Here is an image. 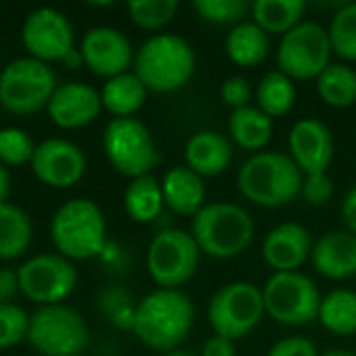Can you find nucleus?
<instances>
[{
    "label": "nucleus",
    "mask_w": 356,
    "mask_h": 356,
    "mask_svg": "<svg viewBox=\"0 0 356 356\" xmlns=\"http://www.w3.org/2000/svg\"><path fill=\"white\" fill-rule=\"evenodd\" d=\"M194 325V305L181 290L159 288L136 305L134 336L159 353L177 350Z\"/></svg>",
    "instance_id": "f257e3e1"
},
{
    "label": "nucleus",
    "mask_w": 356,
    "mask_h": 356,
    "mask_svg": "<svg viewBox=\"0 0 356 356\" xmlns=\"http://www.w3.org/2000/svg\"><path fill=\"white\" fill-rule=\"evenodd\" d=\"M305 175L290 154L263 150L252 154L238 173L240 194L265 209L290 204L302 190Z\"/></svg>",
    "instance_id": "f03ea898"
},
{
    "label": "nucleus",
    "mask_w": 356,
    "mask_h": 356,
    "mask_svg": "<svg viewBox=\"0 0 356 356\" xmlns=\"http://www.w3.org/2000/svg\"><path fill=\"white\" fill-rule=\"evenodd\" d=\"M194 69V48L175 33H159L148 38L134 56V73L148 92H175L192 79Z\"/></svg>",
    "instance_id": "7ed1b4c3"
},
{
    "label": "nucleus",
    "mask_w": 356,
    "mask_h": 356,
    "mask_svg": "<svg viewBox=\"0 0 356 356\" xmlns=\"http://www.w3.org/2000/svg\"><path fill=\"white\" fill-rule=\"evenodd\" d=\"M190 234L200 252L225 261L248 250L254 240V221L238 204L211 202L192 217Z\"/></svg>",
    "instance_id": "20e7f679"
},
{
    "label": "nucleus",
    "mask_w": 356,
    "mask_h": 356,
    "mask_svg": "<svg viewBox=\"0 0 356 356\" xmlns=\"http://www.w3.org/2000/svg\"><path fill=\"white\" fill-rule=\"evenodd\" d=\"M50 240L58 254L69 261L98 257L106 244V221L100 207L88 198L67 200L52 217Z\"/></svg>",
    "instance_id": "39448f33"
},
{
    "label": "nucleus",
    "mask_w": 356,
    "mask_h": 356,
    "mask_svg": "<svg viewBox=\"0 0 356 356\" xmlns=\"http://www.w3.org/2000/svg\"><path fill=\"white\" fill-rule=\"evenodd\" d=\"M27 342L42 356H81L90 332L83 317L67 305L40 307L29 317Z\"/></svg>",
    "instance_id": "423d86ee"
},
{
    "label": "nucleus",
    "mask_w": 356,
    "mask_h": 356,
    "mask_svg": "<svg viewBox=\"0 0 356 356\" xmlns=\"http://www.w3.org/2000/svg\"><path fill=\"white\" fill-rule=\"evenodd\" d=\"M321 298L317 284L300 271L273 273L263 288L265 313L288 327H302L317 321Z\"/></svg>",
    "instance_id": "0eeeda50"
},
{
    "label": "nucleus",
    "mask_w": 356,
    "mask_h": 356,
    "mask_svg": "<svg viewBox=\"0 0 356 356\" xmlns=\"http://www.w3.org/2000/svg\"><path fill=\"white\" fill-rule=\"evenodd\" d=\"M56 90L54 71L31 56L17 58L0 71V106L13 115H31L48 106Z\"/></svg>",
    "instance_id": "6e6552de"
},
{
    "label": "nucleus",
    "mask_w": 356,
    "mask_h": 356,
    "mask_svg": "<svg viewBox=\"0 0 356 356\" xmlns=\"http://www.w3.org/2000/svg\"><path fill=\"white\" fill-rule=\"evenodd\" d=\"M200 248L186 229L159 232L146 252V267L152 282L165 290H179L190 282L200 263Z\"/></svg>",
    "instance_id": "1a4fd4ad"
},
{
    "label": "nucleus",
    "mask_w": 356,
    "mask_h": 356,
    "mask_svg": "<svg viewBox=\"0 0 356 356\" xmlns=\"http://www.w3.org/2000/svg\"><path fill=\"white\" fill-rule=\"evenodd\" d=\"M265 317L263 290L250 282H232L215 292L209 302V323L215 336L246 338Z\"/></svg>",
    "instance_id": "9d476101"
},
{
    "label": "nucleus",
    "mask_w": 356,
    "mask_h": 356,
    "mask_svg": "<svg viewBox=\"0 0 356 356\" xmlns=\"http://www.w3.org/2000/svg\"><path fill=\"white\" fill-rule=\"evenodd\" d=\"M102 146L108 163L121 175H127L131 179L150 175V171L159 163L152 134L136 117L111 119L102 136Z\"/></svg>",
    "instance_id": "9b49d317"
},
{
    "label": "nucleus",
    "mask_w": 356,
    "mask_h": 356,
    "mask_svg": "<svg viewBox=\"0 0 356 356\" xmlns=\"http://www.w3.org/2000/svg\"><path fill=\"white\" fill-rule=\"evenodd\" d=\"M330 33L315 21H302L282 35L277 46V67L292 81L317 79L330 65Z\"/></svg>",
    "instance_id": "f8f14e48"
},
{
    "label": "nucleus",
    "mask_w": 356,
    "mask_h": 356,
    "mask_svg": "<svg viewBox=\"0 0 356 356\" xmlns=\"http://www.w3.org/2000/svg\"><path fill=\"white\" fill-rule=\"evenodd\" d=\"M19 292L40 305H63L77 284V269L60 254H38L17 269Z\"/></svg>",
    "instance_id": "ddd939ff"
},
{
    "label": "nucleus",
    "mask_w": 356,
    "mask_h": 356,
    "mask_svg": "<svg viewBox=\"0 0 356 356\" xmlns=\"http://www.w3.org/2000/svg\"><path fill=\"white\" fill-rule=\"evenodd\" d=\"M21 42L31 58L46 65L67 60L75 52L73 25L65 13L52 6H40L27 15L21 27Z\"/></svg>",
    "instance_id": "4468645a"
},
{
    "label": "nucleus",
    "mask_w": 356,
    "mask_h": 356,
    "mask_svg": "<svg viewBox=\"0 0 356 356\" xmlns=\"http://www.w3.org/2000/svg\"><path fill=\"white\" fill-rule=\"evenodd\" d=\"M31 171L50 188H71L86 173V154L69 140L50 138L35 146Z\"/></svg>",
    "instance_id": "2eb2a0df"
},
{
    "label": "nucleus",
    "mask_w": 356,
    "mask_h": 356,
    "mask_svg": "<svg viewBox=\"0 0 356 356\" xmlns=\"http://www.w3.org/2000/svg\"><path fill=\"white\" fill-rule=\"evenodd\" d=\"M134 48L127 35L115 27H92L81 40V60L100 77H117L134 65Z\"/></svg>",
    "instance_id": "dca6fc26"
},
{
    "label": "nucleus",
    "mask_w": 356,
    "mask_h": 356,
    "mask_svg": "<svg viewBox=\"0 0 356 356\" xmlns=\"http://www.w3.org/2000/svg\"><path fill=\"white\" fill-rule=\"evenodd\" d=\"M290 159L302 171V175L311 173H327V167L334 159V136L330 127L319 119H300L294 123L288 136Z\"/></svg>",
    "instance_id": "f3484780"
},
{
    "label": "nucleus",
    "mask_w": 356,
    "mask_h": 356,
    "mask_svg": "<svg viewBox=\"0 0 356 356\" xmlns=\"http://www.w3.org/2000/svg\"><path fill=\"white\" fill-rule=\"evenodd\" d=\"M48 117L63 129H79L90 125L102 111L100 92L81 81H69L56 86L50 102Z\"/></svg>",
    "instance_id": "a211bd4d"
},
{
    "label": "nucleus",
    "mask_w": 356,
    "mask_h": 356,
    "mask_svg": "<svg viewBox=\"0 0 356 356\" xmlns=\"http://www.w3.org/2000/svg\"><path fill=\"white\" fill-rule=\"evenodd\" d=\"M313 252V240L305 225L288 221L275 225L263 240V261L273 273L298 271Z\"/></svg>",
    "instance_id": "6ab92c4d"
},
{
    "label": "nucleus",
    "mask_w": 356,
    "mask_h": 356,
    "mask_svg": "<svg viewBox=\"0 0 356 356\" xmlns=\"http://www.w3.org/2000/svg\"><path fill=\"white\" fill-rule=\"evenodd\" d=\"M311 261L317 273L327 280H348L356 275V238L342 232H327L315 244Z\"/></svg>",
    "instance_id": "aec40b11"
},
{
    "label": "nucleus",
    "mask_w": 356,
    "mask_h": 356,
    "mask_svg": "<svg viewBox=\"0 0 356 356\" xmlns=\"http://www.w3.org/2000/svg\"><path fill=\"white\" fill-rule=\"evenodd\" d=\"M232 156H234V150H232L229 140L213 129L194 134L186 142V148H184L186 167L194 171L196 175H200L202 179L223 173L229 167Z\"/></svg>",
    "instance_id": "412c9836"
},
{
    "label": "nucleus",
    "mask_w": 356,
    "mask_h": 356,
    "mask_svg": "<svg viewBox=\"0 0 356 356\" xmlns=\"http://www.w3.org/2000/svg\"><path fill=\"white\" fill-rule=\"evenodd\" d=\"M163 200L169 211L181 217H194L202 207L207 198L204 179L184 167L169 169L161 179Z\"/></svg>",
    "instance_id": "4be33fe9"
},
{
    "label": "nucleus",
    "mask_w": 356,
    "mask_h": 356,
    "mask_svg": "<svg viewBox=\"0 0 356 356\" xmlns=\"http://www.w3.org/2000/svg\"><path fill=\"white\" fill-rule=\"evenodd\" d=\"M269 48V33H265L254 21H242L234 25L225 35V52L238 67L250 69L261 65L267 58Z\"/></svg>",
    "instance_id": "5701e85b"
},
{
    "label": "nucleus",
    "mask_w": 356,
    "mask_h": 356,
    "mask_svg": "<svg viewBox=\"0 0 356 356\" xmlns=\"http://www.w3.org/2000/svg\"><path fill=\"white\" fill-rule=\"evenodd\" d=\"M148 90L138 79L136 73H121L117 77L106 79L100 90L102 108H106L115 119L134 117L146 102Z\"/></svg>",
    "instance_id": "b1692460"
},
{
    "label": "nucleus",
    "mask_w": 356,
    "mask_h": 356,
    "mask_svg": "<svg viewBox=\"0 0 356 356\" xmlns=\"http://www.w3.org/2000/svg\"><path fill=\"white\" fill-rule=\"evenodd\" d=\"M229 136L242 150L259 152L273 138V119L257 106L236 108L229 117Z\"/></svg>",
    "instance_id": "393cba45"
},
{
    "label": "nucleus",
    "mask_w": 356,
    "mask_h": 356,
    "mask_svg": "<svg viewBox=\"0 0 356 356\" xmlns=\"http://www.w3.org/2000/svg\"><path fill=\"white\" fill-rule=\"evenodd\" d=\"M307 4L302 0H257L250 4L252 21L265 33L286 35L302 23Z\"/></svg>",
    "instance_id": "a878e982"
},
{
    "label": "nucleus",
    "mask_w": 356,
    "mask_h": 356,
    "mask_svg": "<svg viewBox=\"0 0 356 356\" xmlns=\"http://www.w3.org/2000/svg\"><path fill=\"white\" fill-rule=\"evenodd\" d=\"M123 207L127 217L136 223L154 221L165 207L161 181L152 175H142L131 179V184L123 194Z\"/></svg>",
    "instance_id": "bb28decb"
},
{
    "label": "nucleus",
    "mask_w": 356,
    "mask_h": 356,
    "mask_svg": "<svg viewBox=\"0 0 356 356\" xmlns=\"http://www.w3.org/2000/svg\"><path fill=\"white\" fill-rule=\"evenodd\" d=\"M33 227L23 209L17 204H0V261H13L27 252Z\"/></svg>",
    "instance_id": "cd10ccee"
},
{
    "label": "nucleus",
    "mask_w": 356,
    "mask_h": 356,
    "mask_svg": "<svg viewBox=\"0 0 356 356\" xmlns=\"http://www.w3.org/2000/svg\"><path fill=\"white\" fill-rule=\"evenodd\" d=\"M317 321L334 336L356 334V292L338 288L321 298Z\"/></svg>",
    "instance_id": "c85d7f7f"
},
{
    "label": "nucleus",
    "mask_w": 356,
    "mask_h": 356,
    "mask_svg": "<svg viewBox=\"0 0 356 356\" xmlns=\"http://www.w3.org/2000/svg\"><path fill=\"white\" fill-rule=\"evenodd\" d=\"M296 102V86L280 69L269 71L261 77L257 86V108L267 117H284L292 111Z\"/></svg>",
    "instance_id": "c756f323"
},
{
    "label": "nucleus",
    "mask_w": 356,
    "mask_h": 356,
    "mask_svg": "<svg viewBox=\"0 0 356 356\" xmlns=\"http://www.w3.org/2000/svg\"><path fill=\"white\" fill-rule=\"evenodd\" d=\"M319 98L334 108H348L356 102V71L346 63L327 65L315 79Z\"/></svg>",
    "instance_id": "7c9ffc66"
},
{
    "label": "nucleus",
    "mask_w": 356,
    "mask_h": 356,
    "mask_svg": "<svg viewBox=\"0 0 356 356\" xmlns=\"http://www.w3.org/2000/svg\"><path fill=\"white\" fill-rule=\"evenodd\" d=\"M330 44L332 52L342 60H356V2H348L340 6L330 23Z\"/></svg>",
    "instance_id": "2f4dec72"
},
{
    "label": "nucleus",
    "mask_w": 356,
    "mask_h": 356,
    "mask_svg": "<svg viewBox=\"0 0 356 356\" xmlns=\"http://www.w3.org/2000/svg\"><path fill=\"white\" fill-rule=\"evenodd\" d=\"M179 8L177 0H131L127 13L131 21L142 29H161L173 21Z\"/></svg>",
    "instance_id": "473e14b6"
},
{
    "label": "nucleus",
    "mask_w": 356,
    "mask_h": 356,
    "mask_svg": "<svg viewBox=\"0 0 356 356\" xmlns=\"http://www.w3.org/2000/svg\"><path fill=\"white\" fill-rule=\"evenodd\" d=\"M194 10L207 23L238 25L250 13V4L246 0H196Z\"/></svg>",
    "instance_id": "72a5a7b5"
},
{
    "label": "nucleus",
    "mask_w": 356,
    "mask_h": 356,
    "mask_svg": "<svg viewBox=\"0 0 356 356\" xmlns=\"http://www.w3.org/2000/svg\"><path fill=\"white\" fill-rule=\"evenodd\" d=\"M98 307L115 327H119V330H131L134 327L136 305L131 302V296L127 290H123L119 286L102 290Z\"/></svg>",
    "instance_id": "f704fd0d"
},
{
    "label": "nucleus",
    "mask_w": 356,
    "mask_h": 356,
    "mask_svg": "<svg viewBox=\"0 0 356 356\" xmlns=\"http://www.w3.org/2000/svg\"><path fill=\"white\" fill-rule=\"evenodd\" d=\"M33 152H35V144L27 131L19 127L0 129V165L19 167L31 163Z\"/></svg>",
    "instance_id": "c9c22d12"
},
{
    "label": "nucleus",
    "mask_w": 356,
    "mask_h": 356,
    "mask_svg": "<svg viewBox=\"0 0 356 356\" xmlns=\"http://www.w3.org/2000/svg\"><path fill=\"white\" fill-rule=\"evenodd\" d=\"M29 315L15 302L0 305V348H10L27 340Z\"/></svg>",
    "instance_id": "e433bc0d"
},
{
    "label": "nucleus",
    "mask_w": 356,
    "mask_h": 356,
    "mask_svg": "<svg viewBox=\"0 0 356 356\" xmlns=\"http://www.w3.org/2000/svg\"><path fill=\"white\" fill-rule=\"evenodd\" d=\"M300 194L313 207H325L334 198V181L327 173H311L305 175Z\"/></svg>",
    "instance_id": "4c0bfd02"
},
{
    "label": "nucleus",
    "mask_w": 356,
    "mask_h": 356,
    "mask_svg": "<svg viewBox=\"0 0 356 356\" xmlns=\"http://www.w3.org/2000/svg\"><path fill=\"white\" fill-rule=\"evenodd\" d=\"M221 100L232 106L234 111L236 108H244V106H250V100H252V86L246 77L242 75H232L223 81L221 86Z\"/></svg>",
    "instance_id": "58836bf2"
},
{
    "label": "nucleus",
    "mask_w": 356,
    "mask_h": 356,
    "mask_svg": "<svg viewBox=\"0 0 356 356\" xmlns=\"http://www.w3.org/2000/svg\"><path fill=\"white\" fill-rule=\"evenodd\" d=\"M267 356H319L317 346L313 340L305 336H290L280 342H275Z\"/></svg>",
    "instance_id": "ea45409f"
},
{
    "label": "nucleus",
    "mask_w": 356,
    "mask_h": 356,
    "mask_svg": "<svg viewBox=\"0 0 356 356\" xmlns=\"http://www.w3.org/2000/svg\"><path fill=\"white\" fill-rule=\"evenodd\" d=\"M200 356H236V342L223 336H213L202 344Z\"/></svg>",
    "instance_id": "a19ab883"
},
{
    "label": "nucleus",
    "mask_w": 356,
    "mask_h": 356,
    "mask_svg": "<svg viewBox=\"0 0 356 356\" xmlns=\"http://www.w3.org/2000/svg\"><path fill=\"white\" fill-rule=\"evenodd\" d=\"M17 292H19L17 271H13V269H0V305L10 302Z\"/></svg>",
    "instance_id": "79ce46f5"
},
{
    "label": "nucleus",
    "mask_w": 356,
    "mask_h": 356,
    "mask_svg": "<svg viewBox=\"0 0 356 356\" xmlns=\"http://www.w3.org/2000/svg\"><path fill=\"white\" fill-rule=\"evenodd\" d=\"M342 219H344L346 232L356 238V186H353L346 192V196L342 200Z\"/></svg>",
    "instance_id": "37998d69"
},
{
    "label": "nucleus",
    "mask_w": 356,
    "mask_h": 356,
    "mask_svg": "<svg viewBox=\"0 0 356 356\" xmlns=\"http://www.w3.org/2000/svg\"><path fill=\"white\" fill-rule=\"evenodd\" d=\"M10 196V173L4 165H0V204L8 202Z\"/></svg>",
    "instance_id": "c03bdc74"
},
{
    "label": "nucleus",
    "mask_w": 356,
    "mask_h": 356,
    "mask_svg": "<svg viewBox=\"0 0 356 356\" xmlns=\"http://www.w3.org/2000/svg\"><path fill=\"white\" fill-rule=\"evenodd\" d=\"M323 356H356L353 350H342V348H334V350H327Z\"/></svg>",
    "instance_id": "a18cd8bd"
},
{
    "label": "nucleus",
    "mask_w": 356,
    "mask_h": 356,
    "mask_svg": "<svg viewBox=\"0 0 356 356\" xmlns=\"http://www.w3.org/2000/svg\"><path fill=\"white\" fill-rule=\"evenodd\" d=\"M165 356H198V355H194V353H190V350H173V353H167Z\"/></svg>",
    "instance_id": "49530a36"
}]
</instances>
